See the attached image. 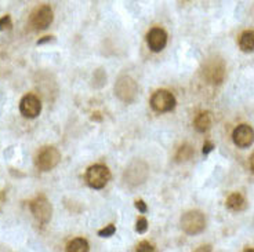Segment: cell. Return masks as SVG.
<instances>
[{
  "mask_svg": "<svg viewBox=\"0 0 254 252\" xmlns=\"http://www.w3.org/2000/svg\"><path fill=\"white\" fill-rule=\"evenodd\" d=\"M138 94V86L130 76L123 75L121 76L116 84H115V95L125 103H131L137 98Z\"/></svg>",
  "mask_w": 254,
  "mask_h": 252,
  "instance_id": "6da1fadb",
  "label": "cell"
},
{
  "mask_svg": "<svg viewBox=\"0 0 254 252\" xmlns=\"http://www.w3.org/2000/svg\"><path fill=\"white\" fill-rule=\"evenodd\" d=\"M181 227L185 233L190 234V236L202 233L206 227V218H204L203 212H200L197 209L185 212L181 216Z\"/></svg>",
  "mask_w": 254,
  "mask_h": 252,
  "instance_id": "7a4b0ae2",
  "label": "cell"
},
{
  "mask_svg": "<svg viewBox=\"0 0 254 252\" xmlns=\"http://www.w3.org/2000/svg\"><path fill=\"white\" fill-rule=\"evenodd\" d=\"M111 179V172L108 167L102 164H94L86 171V182L93 189H102Z\"/></svg>",
  "mask_w": 254,
  "mask_h": 252,
  "instance_id": "3957f363",
  "label": "cell"
},
{
  "mask_svg": "<svg viewBox=\"0 0 254 252\" xmlns=\"http://www.w3.org/2000/svg\"><path fill=\"white\" fill-rule=\"evenodd\" d=\"M61 161V153L54 146H45L35 158V164L40 171H50Z\"/></svg>",
  "mask_w": 254,
  "mask_h": 252,
  "instance_id": "277c9868",
  "label": "cell"
},
{
  "mask_svg": "<svg viewBox=\"0 0 254 252\" xmlns=\"http://www.w3.org/2000/svg\"><path fill=\"white\" fill-rule=\"evenodd\" d=\"M29 207H31L32 215L35 216V219L39 223L46 225V223L50 222L51 215H53V205L47 200L46 196H38V197H35L31 202V204H29Z\"/></svg>",
  "mask_w": 254,
  "mask_h": 252,
  "instance_id": "5b68a950",
  "label": "cell"
},
{
  "mask_svg": "<svg viewBox=\"0 0 254 252\" xmlns=\"http://www.w3.org/2000/svg\"><path fill=\"white\" fill-rule=\"evenodd\" d=\"M148 165L141 160H134L128 164V167L125 171V181L130 186H137L146 181L148 178Z\"/></svg>",
  "mask_w": 254,
  "mask_h": 252,
  "instance_id": "8992f818",
  "label": "cell"
},
{
  "mask_svg": "<svg viewBox=\"0 0 254 252\" xmlns=\"http://www.w3.org/2000/svg\"><path fill=\"white\" fill-rule=\"evenodd\" d=\"M151 106L158 113L170 112L176 107V98L167 90H158L151 97Z\"/></svg>",
  "mask_w": 254,
  "mask_h": 252,
  "instance_id": "52a82bcc",
  "label": "cell"
},
{
  "mask_svg": "<svg viewBox=\"0 0 254 252\" xmlns=\"http://www.w3.org/2000/svg\"><path fill=\"white\" fill-rule=\"evenodd\" d=\"M54 19L53 15V10L50 6L43 4V6L36 7L31 14V24L35 29L38 31H43L46 28H49L50 24Z\"/></svg>",
  "mask_w": 254,
  "mask_h": 252,
  "instance_id": "ba28073f",
  "label": "cell"
},
{
  "mask_svg": "<svg viewBox=\"0 0 254 252\" xmlns=\"http://www.w3.org/2000/svg\"><path fill=\"white\" fill-rule=\"evenodd\" d=\"M19 112L26 119H35L42 112V102L36 95H24L21 102H19Z\"/></svg>",
  "mask_w": 254,
  "mask_h": 252,
  "instance_id": "9c48e42d",
  "label": "cell"
},
{
  "mask_svg": "<svg viewBox=\"0 0 254 252\" xmlns=\"http://www.w3.org/2000/svg\"><path fill=\"white\" fill-rule=\"evenodd\" d=\"M232 139L238 148H249L254 142V130L249 124H241L234 130Z\"/></svg>",
  "mask_w": 254,
  "mask_h": 252,
  "instance_id": "30bf717a",
  "label": "cell"
},
{
  "mask_svg": "<svg viewBox=\"0 0 254 252\" xmlns=\"http://www.w3.org/2000/svg\"><path fill=\"white\" fill-rule=\"evenodd\" d=\"M146 43L153 52H160L167 45V33L162 28H152L146 35Z\"/></svg>",
  "mask_w": 254,
  "mask_h": 252,
  "instance_id": "8fae6325",
  "label": "cell"
},
{
  "mask_svg": "<svg viewBox=\"0 0 254 252\" xmlns=\"http://www.w3.org/2000/svg\"><path fill=\"white\" fill-rule=\"evenodd\" d=\"M206 77L209 79L210 83L213 84H221L222 80H224V76H225V68H224V63L221 61H213L211 63H209L206 66Z\"/></svg>",
  "mask_w": 254,
  "mask_h": 252,
  "instance_id": "7c38bea8",
  "label": "cell"
},
{
  "mask_svg": "<svg viewBox=\"0 0 254 252\" xmlns=\"http://www.w3.org/2000/svg\"><path fill=\"white\" fill-rule=\"evenodd\" d=\"M225 205L231 211L239 212V211H245L248 208V202H246V199L241 193H232V195L228 196Z\"/></svg>",
  "mask_w": 254,
  "mask_h": 252,
  "instance_id": "4fadbf2b",
  "label": "cell"
},
{
  "mask_svg": "<svg viewBox=\"0 0 254 252\" xmlns=\"http://www.w3.org/2000/svg\"><path fill=\"white\" fill-rule=\"evenodd\" d=\"M213 119H211V113L210 112H202L196 116V119L193 121V127L197 133H206L211 127Z\"/></svg>",
  "mask_w": 254,
  "mask_h": 252,
  "instance_id": "5bb4252c",
  "label": "cell"
},
{
  "mask_svg": "<svg viewBox=\"0 0 254 252\" xmlns=\"http://www.w3.org/2000/svg\"><path fill=\"white\" fill-rule=\"evenodd\" d=\"M90 246L87 243V240L77 237V239L70 240L69 243L66 244L65 252H89Z\"/></svg>",
  "mask_w": 254,
  "mask_h": 252,
  "instance_id": "9a60e30c",
  "label": "cell"
},
{
  "mask_svg": "<svg viewBox=\"0 0 254 252\" xmlns=\"http://www.w3.org/2000/svg\"><path fill=\"white\" fill-rule=\"evenodd\" d=\"M239 47L245 52L254 51V31H245L239 38Z\"/></svg>",
  "mask_w": 254,
  "mask_h": 252,
  "instance_id": "2e32d148",
  "label": "cell"
},
{
  "mask_svg": "<svg viewBox=\"0 0 254 252\" xmlns=\"http://www.w3.org/2000/svg\"><path fill=\"white\" fill-rule=\"evenodd\" d=\"M193 153H195L193 148H192L190 145H188V144H185V145H183L180 149H178L177 154H176V160H177L178 163L188 161L190 158H192Z\"/></svg>",
  "mask_w": 254,
  "mask_h": 252,
  "instance_id": "e0dca14e",
  "label": "cell"
},
{
  "mask_svg": "<svg viewBox=\"0 0 254 252\" xmlns=\"http://www.w3.org/2000/svg\"><path fill=\"white\" fill-rule=\"evenodd\" d=\"M135 252H156L155 247L149 241H141L140 244L135 248Z\"/></svg>",
  "mask_w": 254,
  "mask_h": 252,
  "instance_id": "ac0fdd59",
  "label": "cell"
},
{
  "mask_svg": "<svg viewBox=\"0 0 254 252\" xmlns=\"http://www.w3.org/2000/svg\"><path fill=\"white\" fill-rule=\"evenodd\" d=\"M115 232H116V227L115 225H108L107 227H104L101 230H98V236L100 237H111V236H114Z\"/></svg>",
  "mask_w": 254,
  "mask_h": 252,
  "instance_id": "d6986e66",
  "label": "cell"
},
{
  "mask_svg": "<svg viewBox=\"0 0 254 252\" xmlns=\"http://www.w3.org/2000/svg\"><path fill=\"white\" fill-rule=\"evenodd\" d=\"M135 230H137L138 233H145L146 230H148V221H146L144 216L138 218L137 225H135Z\"/></svg>",
  "mask_w": 254,
  "mask_h": 252,
  "instance_id": "ffe728a7",
  "label": "cell"
},
{
  "mask_svg": "<svg viewBox=\"0 0 254 252\" xmlns=\"http://www.w3.org/2000/svg\"><path fill=\"white\" fill-rule=\"evenodd\" d=\"M6 29H11V18L10 15H4L0 18V31H6Z\"/></svg>",
  "mask_w": 254,
  "mask_h": 252,
  "instance_id": "44dd1931",
  "label": "cell"
},
{
  "mask_svg": "<svg viewBox=\"0 0 254 252\" xmlns=\"http://www.w3.org/2000/svg\"><path fill=\"white\" fill-rule=\"evenodd\" d=\"M135 208H137L140 212H142V214H144V212H146V209H148L146 204L142 202V200H137V202H135Z\"/></svg>",
  "mask_w": 254,
  "mask_h": 252,
  "instance_id": "7402d4cb",
  "label": "cell"
},
{
  "mask_svg": "<svg viewBox=\"0 0 254 252\" xmlns=\"http://www.w3.org/2000/svg\"><path fill=\"white\" fill-rule=\"evenodd\" d=\"M214 149V145L211 144V142H204V145H203V154H209L210 151H213Z\"/></svg>",
  "mask_w": 254,
  "mask_h": 252,
  "instance_id": "603a6c76",
  "label": "cell"
},
{
  "mask_svg": "<svg viewBox=\"0 0 254 252\" xmlns=\"http://www.w3.org/2000/svg\"><path fill=\"white\" fill-rule=\"evenodd\" d=\"M211 250H213V247L210 244H204V246H200L199 248H196L193 252H211Z\"/></svg>",
  "mask_w": 254,
  "mask_h": 252,
  "instance_id": "cb8c5ba5",
  "label": "cell"
},
{
  "mask_svg": "<svg viewBox=\"0 0 254 252\" xmlns=\"http://www.w3.org/2000/svg\"><path fill=\"white\" fill-rule=\"evenodd\" d=\"M50 40H53V36H46L45 39H40L38 42V45H43V43H46V42H50Z\"/></svg>",
  "mask_w": 254,
  "mask_h": 252,
  "instance_id": "d4e9b609",
  "label": "cell"
},
{
  "mask_svg": "<svg viewBox=\"0 0 254 252\" xmlns=\"http://www.w3.org/2000/svg\"><path fill=\"white\" fill-rule=\"evenodd\" d=\"M249 164H250V168H252V171L254 172V153L250 156V158H249Z\"/></svg>",
  "mask_w": 254,
  "mask_h": 252,
  "instance_id": "484cf974",
  "label": "cell"
},
{
  "mask_svg": "<svg viewBox=\"0 0 254 252\" xmlns=\"http://www.w3.org/2000/svg\"><path fill=\"white\" fill-rule=\"evenodd\" d=\"M245 252H254V248H248V250H245Z\"/></svg>",
  "mask_w": 254,
  "mask_h": 252,
  "instance_id": "4316f807",
  "label": "cell"
}]
</instances>
